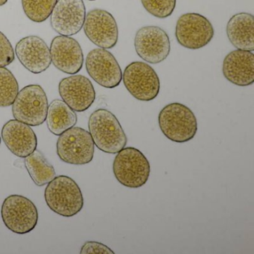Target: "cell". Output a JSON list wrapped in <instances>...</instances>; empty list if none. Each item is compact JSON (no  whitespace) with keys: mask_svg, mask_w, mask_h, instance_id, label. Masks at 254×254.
<instances>
[{"mask_svg":"<svg viewBox=\"0 0 254 254\" xmlns=\"http://www.w3.org/2000/svg\"><path fill=\"white\" fill-rule=\"evenodd\" d=\"M88 127L94 145L103 152L117 154L127 145V138L123 127L108 110L95 111L89 118Z\"/></svg>","mask_w":254,"mask_h":254,"instance_id":"obj_1","label":"cell"},{"mask_svg":"<svg viewBox=\"0 0 254 254\" xmlns=\"http://www.w3.org/2000/svg\"><path fill=\"white\" fill-rule=\"evenodd\" d=\"M50 209L64 217H72L81 212L84 197L75 181L66 175L56 177L47 185L44 192Z\"/></svg>","mask_w":254,"mask_h":254,"instance_id":"obj_2","label":"cell"},{"mask_svg":"<svg viewBox=\"0 0 254 254\" xmlns=\"http://www.w3.org/2000/svg\"><path fill=\"white\" fill-rule=\"evenodd\" d=\"M158 124L167 139L177 143L189 142L197 131V119L186 105L178 102L169 104L160 111Z\"/></svg>","mask_w":254,"mask_h":254,"instance_id":"obj_3","label":"cell"},{"mask_svg":"<svg viewBox=\"0 0 254 254\" xmlns=\"http://www.w3.org/2000/svg\"><path fill=\"white\" fill-rule=\"evenodd\" d=\"M117 154L113 171L117 181L128 188L145 185L151 173V166L145 156L133 147L124 148Z\"/></svg>","mask_w":254,"mask_h":254,"instance_id":"obj_4","label":"cell"},{"mask_svg":"<svg viewBox=\"0 0 254 254\" xmlns=\"http://www.w3.org/2000/svg\"><path fill=\"white\" fill-rule=\"evenodd\" d=\"M48 108V99L43 87L31 84L19 91L12 105V114L15 120L35 127L44 124Z\"/></svg>","mask_w":254,"mask_h":254,"instance_id":"obj_5","label":"cell"},{"mask_svg":"<svg viewBox=\"0 0 254 254\" xmlns=\"http://www.w3.org/2000/svg\"><path fill=\"white\" fill-rule=\"evenodd\" d=\"M94 152V142L90 132L81 127H72L66 130L57 141L58 156L69 164H88L93 160Z\"/></svg>","mask_w":254,"mask_h":254,"instance_id":"obj_6","label":"cell"},{"mask_svg":"<svg viewBox=\"0 0 254 254\" xmlns=\"http://www.w3.org/2000/svg\"><path fill=\"white\" fill-rule=\"evenodd\" d=\"M1 216L5 227L17 234L31 233L38 222V211L35 203L19 194H12L4 200Z\"/></svg>","mask_w":254,"mask_h":254,"instance_id":"obj_7","label":"cell"},{"mask_svg":"<svg viewBox=\"0 0 254 254\" xmlns=\"http://www.w3.org/2000/svg\"><path fill=\"white\" fill-rule=\"evenodd\" d=\"M123 78L127 91L141 102H151L160 93V78L148 64L132 62L125 69Z\"/></svg>","mask_w":254,"mask_h":254,"instance_id":"obj_8","label":"cell"},{"mask_svg":"<svg viewBox=\"0 0 254 254\" xmlns=\"http://www.w3.org/2000/svg\"><path fill=\"white\" fill-rule=\"evenodd\" d=\"M212 23L197 13L183 14L178 20L175 37L180 45L188 50H200L206 47L214 37Z\"/></svg>","mask_w":254,"mask_h":254,"instance_id":"obj_9","label":"cell"},{"mask_svg":"<svg viewBox=\"0 0 254 254\" xmlns=\"http://www.w3.org/2000/svg\"><path fill=\"white\" fill-rule=\"evenodd\" d=\"M134 47L142 60L151 64H157L164 62L170 54V40L161 28L144 26L135 35Z\"/></svg>","mask_w":254,"mask_h":254,"instance_id":"obj_10","label":"cell"},{"mask_svg":"<svg viewBox=\"0 0 254 254\" xmlns=\"http://www.w3.org/2000/svg\"><path fill=\"white\" fill-rule=\"evenodd\" d=\"M85 65L89 75L105 88H115L123 80V72L118 62L105 49L91 50L87 55Z\"/></svg>","mask_w":254,"mask_h":254,"instance_id":"obj_11","label":"cell"},{"mask_svg":"<svg viewBox=\"0 0 254 254\" xmlns=\"http://www.w3.org/2000/svg\"><path fill=\"white\" fill-rule=\"evenodd\" d=\"M86 36L99 48L112 49L119 39L117 21L112 14L103 9L91 10L86 14L84 23Z\"/></svg>","mask_w":254,"mask_h":254,"instance_id":"obj_12","label":"cell"},{"mask_svg":"<svg viewBox=\"0 0 254 254\" xmlns=\"http://www.w3.org/2000/svg\"><path fill=\"white\" fill-rule=\"evenodd\" d=\"M50 17L55 32L63 36H72L84 26L85 5L83 0H58Z\"/></svg>","mask_w":254,"mask_h":254,"instance_id":"obj_13","label":"cell"},{"mask_svg":"<svg viewBox=\"0 0 254 254\" xmlns=\"http://www.w3.org/2000/svg\"><path fill=\"white\" fill-rule=\"evenodd\" d=\"M59 94L74 111L84 112L94 103L96 91L90 79L81 75L63 78L59 83Z\"/></svg>","mask_w":254,"mask_h":254,"instance_id":"obj_14","label":"cell"},{"mask_svg":"<svg viewBox=\"0 0 254 254\" xmlns=\"http://www.w3.org/2000/svg\"><path fill=\"white\" fill-rule=\"evenodd\" d=\"M52 63L62 72L78 73L84 64V55L78 41L69 36L56 37L50 47Z\"/></svg>","mask_w":254,"mask_h":254,"instance_id":"obj_15","label":"cell"},{"mask_svg":"<svg viewBox=\"0 0 254 254\" xmlns=\"http://www.w3.org/2000/svg\"><path fill=\"white\" fill-rule=\"evenodd\" d=\"M15 53L22 65L34 74L45 72L52 64L50 48L42 38L35 35L20 40Z\"/></svg>","mask_w":254,"mask_h":254,"instance_id":"obj_16","label":"cell"},{"mask_svg":"<svg viewBox=\"0 0 254 254\" xmlns=\"http://www.w3.org/2000/svg\"><path fill=\"white\" fill-rule=\"evenodd\" d=\"M2 138L9 151L20 158L30 155L38 147V138L31 126L17 120L4 125Z\"/></svg>","mask_w":254,"mask_h":254,"instance_id":"obj_17","label":"cell"},{"mask_svg":"<svg viewBox=\"0 0 254 254\" xmlns=\"http://www.w3.org/2000/svg\"><path fill=\"white\" fill-rule=\"evenodd\" d=\"M223 75L234 85L247 87L254 82V54L245 50H234L223 62Z\"/></svg>","mask_w":254,"mask_h":254,"instance_id":"obj_18","label":"cell"},{"mask_svg":"<svg viewBox=\"0 0 254 254\" xmlns=\"http://www.w3.org/2000/svg\"><path fill=\"white\" fill-rule=\"evenodd\" d=\"M227 35L237 50H254V17L248 13L235 14L227 25Z\"/></svg>","mask_w":254,"mask_h":254,"instance_id":"obj_19","label":"cell"},{"mask_svg":"<svg viewBox=\"0 0 254 254\" xmlns=\"http://www.w3.org/2000/svg\"><path fill=\"white\" fill-rule=\"evenodd\" d=\"M77 115L64 101L56 99L50 104L47 111V127L56 136L72 128L76 125Z\"/></svg>","mask_w":254,"mask_h":254,"instance_id":"obj_20","label":"cell"},{"mask_svg":"<svg viewBox=\"0 0 254 254\" xmlns=\"http://www.w3.org/2000/svg\"><path fill=\"white\" fill-rule=\"evenodd\" d=\"M24 163L31 178L38 187L47 185L56 177L55 168L38 150L25 157Z\"/></svg>","mask_w":254,"mask_h":254,"instance_id":"obj_21","label":"cell"},{"mask_svg":"<svg viewBox=\"0 0 254 254\" xmlns=\"http://www.w3.org/2000/svg\"><path fill=\"white\" fill-rule=\"evenodd\" d=\"M58 0H22L26 17L35 22L43 23L51 15Z\"/></svg>","mask_w":254,"mask_h":254,"instance_id":"obj_22","label":"cell"},{"mask_svg":"<svg viewBox=\"0 0 254 254\" xmlns=\"http://www.w3.org/2000/svg\"><path fill=\"white\" fill-rule=\"evenodd\" d=\"M18 93V82L12 72L0 67V108L12 105Z\"/></svg>","mask_w":254,"mask_h":254,"instance_id":"obj_23","label":"cell"},{"mask_svg":"<svg viewBox=\"0 0 254 254\" xmlns=\"http://www.w3.org/2000/svg\"><path fill=\"white\" fill-rule=\"evenodd\" d=\"M144 8L154 17L167 18L176 7V0H141Z\"/></svg>","mask_w":254,"mask_h":254,"instance_id":"obj_24","label":"cell"},{"mask_svg":"<svg viewBox=\"0 0 254 254\" xmlns=\"http://www.w3.org/2000/svg\"><path fill=\"white\" fill-rule=\"evenodd\" d=\"M14 50L7 37L0 32V67H5L14 61Z\"/></svg>","mask_w":254,"mask_h":254,"instance_id":"obj_25","label":"cell"},{"mask_svg":"<svg viewBox=\"0 0 254 254\" xmlns=\"http://www.w3.org/2000/svg\"><path fill=\"white\" fill-rule=\"evenodd\" d=\"M81 254H114L115 253L104 244L98 242H85L81 247Z\"/></svg>","mask_w":254,"mask_h":254,"instance_id":"obj_26","label":"cell"},{"mask_svg":"<svg viewBox=\"0 0 254 254\" xmlns=\"http://www.w3.org/2000/svg\"><path fill=\"white\" fill-rule=\"evenodd\" d=\"M8 0H0V6L5 5L8 2Z\"/></svg>","mask_w":254,"mask_h":254,"instance_id":"obj_27","label":"cell"},{"mask_svg":"<svg viewBox=\"0 0 254 254\" xmlns=\"http://www.w3.org/2000/svg\"><path fill=\"white\" fill-rule=\"evenodd\" d=\"M0 145H1V136H0Z\"/></svg>","mask_w":254,"mask_h":254,"instance_id":"obj_28","label":"cell"},{"mask_svg":"<svg viewBox=\"0 0 254 254\" xmlns=\"http://www.w3.org/2000/svg\"><path fill=\"white\" fill-rule=\"evenodd\" d=\"M88 1H95V0H88Z\"/></svg>","mask_w":254,"mask_h":254,"instance_id":"obj_29","label":"cell"}]
</instances>
